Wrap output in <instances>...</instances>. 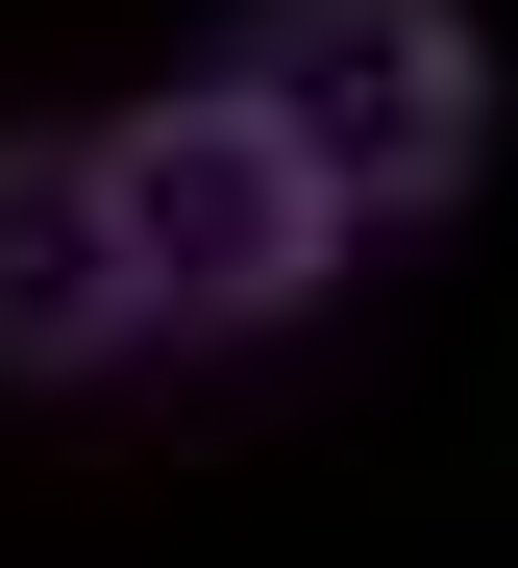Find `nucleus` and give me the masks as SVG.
Masks as SVG:
<instances>
[{
    "label": "nucleus",
    "instance_id": "obj_1",
    "mask_svg": "<svg viewBox=\"0 0 518 568\" xmlns=\"http://www.w3.org/2000/svg\"><path fill=\"white\" fill-rule=\"evenodd\" d=\"M99 247H124V322H272L296 272H322L346 223H322V173H296L247 100H173V124H124L99 149Z\"/></svg>",
    "mask_w": 518,
    "mask_h": 568
},
{
    "label": "nucleus",
    "instance_id": "obj_2",
    "mask_svg": "<svg viewBox=\"0 0 518 568\" xmlns=\"http://www.w3.org/2000/svg\"><path fill=\"white\" fill-rule=\"evenodd\" d=\"M247 124L322 173V223L445 199V149H469V50H445V0H296V50L247 74Z\"/></svg>",
    "mask_w": 518,
    "mask_h": 568
},
{
    "label": "nucleus",
    "instance_id": "obj_3",
    "mask_svg": "<svg viewBox=\"0 0 518 568\" xmlns=\"http://www.w3.org/2000/svg\"><path fill=\"white\" fill-rule=\"evenodd\" d=\"M0 346H26V371L124 346V247H99V149H0Z\"/></svg>",
    "mask_w": 518,
    "mask_h": 568
}]
</instances>
